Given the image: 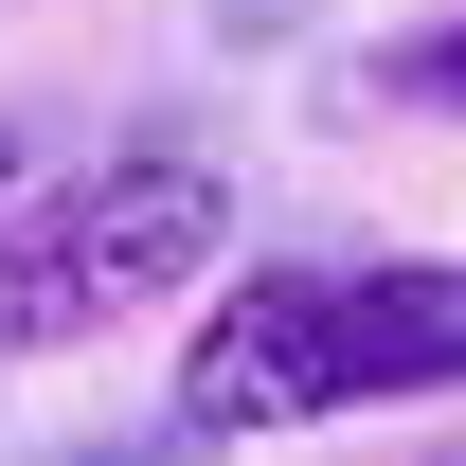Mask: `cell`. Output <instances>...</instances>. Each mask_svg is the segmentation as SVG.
<instances>
[{"instance_id": "277c9868", "label": "cell", "mask_w": 466, "mask_h": 466, "mask_svg": "<svg viewBox=\"0 0 466 466\" xmlns=\"http://www.w3.org/2000/svg\"><path fill=\"white\" fill-rule=\"evenodd\" d=\"M0 198H36V179H18V144H0Z\"/></svg>"}, {"instance_id": "6da1fadb", "label": "cell", "mask_w": 466, "mask_h": 466, "mask_svg": "<svg viewBox=\"0 0 466 466\" xmlns=\"http://www.w3.org/2000/svg\"><path fill=\"white\" fill-rule=\"evenodd\" d=\"M466 395V251H377V269H233L179 341V431H323V412Z\"/></svg>"}, {"instance_id": "7a4b0ae2", "label": "cell", "mask_w": 466, "mask_h": 466, "mask_svg": "<svg viewBox=\"0 0 466 466\" xmlns=\"http://www.w3.org/2000/svg\"><path fill=\"white\" fill-rule=\"evenodd\" d=\"M233 251V179L198 144H126L90 179H36V198H0V359H72L179 305L198 269Z\"/></svg>"}, {"instance_id": "3957f363", "label": "cell", "mask_w": 466, "mask_h": 466, "mask_svg": "<svg viewBox=\"0 0 466 466\" xmlns=\"http://www.w3.org/2000/svg\"><path fill=\"white\" fill-rule=\"evenodd\" d=\"M395 72H412V90H449V108H466V18H449V36H412Z\"/></svg>"}]
</instances>
